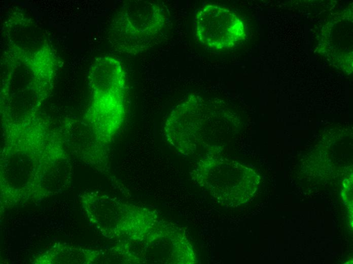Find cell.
I'll return each mask as SVG.
<instances>
[{
  "instance_id": "1",
  "label": "cell",
  "mask_w": 353,
  "mask_h": 264,
  "mask_svg": "<svg viewBox=\"0 0 353 264\" xmlns=\"http://www.w3.org/2000/svg\"><path fill=\"white\" fill-rule=\"evenodd\" d=\"M196 25L199 41L216 49L231 47L243 34L239 18L229 9L216 5L200 9L196 16Z\"/></svg>"
},
{
  "instance_id": "2",
  "label": "cell",
  "mask_w": 353,
  "mask_h": 264,
  "mask_svg": "<svg viewBox=\"0 0 353 264\" xmlns=\"http://www.w3.org/2000/svg\"><path fill=\"white\" fill-rule=\"evenodd\" d=\"M91 77L96 93L124 94L125 76L115 59L108 57L97 59L92 67Z\"/></svg>"
}]
</instances>
